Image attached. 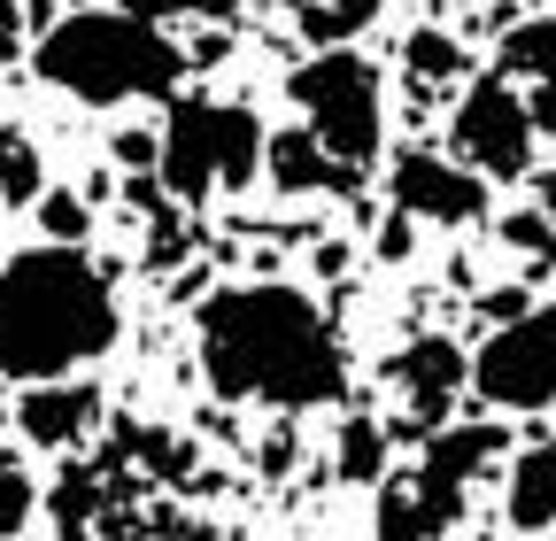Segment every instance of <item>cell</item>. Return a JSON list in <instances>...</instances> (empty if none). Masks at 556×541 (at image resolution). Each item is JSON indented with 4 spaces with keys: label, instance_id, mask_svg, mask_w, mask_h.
Instances as JSON below:
<instances>
[{
    "label": "cell",
    "instance_id": "cell-2",
    "mask_svg": "<svg viewBox=\"0 0 556 541\" xmlns=\"http://www.w3.org/2000/svg\"><path fill=\"white\" fill-rule=\"evenodd\" d=\"M116 332H124L116 287L86 248L39 240L24 255H0V372L16 387L101 364Z\"/></svg>",
    "mask_w": 556,
    "mask_h": 541
},
{
    "label": "cell",
    "instance_id": "cell-17",
    "mask_svg": "<svg viewBox=\"0 0 556 541\" xmlns=\"http://www.w3.org/2000/svg\"><path fill=\"white\" fill-rule=\"evenodd\" d=\"M39 193H47V178H39V148L24 140L16 124H0V201H9V210H31Z\"/></svg>",
    "mask_w": 556,
    "mask_h": 541
},
{
    "label": "cell",
    "instance_id": "cell-11",
    "mask_svg": "<svg viewBox=\"0 0 556 541\" xmlns=\"http://www.w3.org/2000/svg\"><path fill=\"white\" fill-rule=\"evenodd\" d=\"M503 518H510L518 533H548V526H556V441H526V449L510 456Z\"/></svg>",
    "mask_w": 556,
    "mask_h": 541
},
{
    "label": "cell",
    "instance_id": "cell-14",
    "mask_svg": "<svg viewBox=\"0 0 556 541\" xmlns=\"http://www.w3.org/2000/svg\"><path fill=\"white\" fill-rule=\"evenodd\" d=\"M441 533L448 526L433 518L417 471H409V480H379V526H371V541H441Z\"/></svg>",
    "mask_w": 556,
    "mask_h": 541
},
{
    "label": "cell",
    "instance_id": "cell-22",
    "mask_svg": "<svg viewBox=\"0 0 556 541\" xmlns=\"http://www.w3.org/2000/svg\"><path fill=\"white\" fill-rule=\"evenodd\" d=\"M131 9L163 24V16H232V9H240V0H131Z\"/></svg>",
    "mask_w": 556,
    "mask_h": 541
},
{
    "label": "cell",
    "instance_id": "cell-20",
    "mask_svg": "<svg viewBox=\"0 0 556 541\" xmlns=\"http://www.w3.org/2000/svg\"><path fill=\"white\" fill-rule=\"evenodd\" d=\"M31 210H39V232H47V240H62V248H78V240L93 232V210H86L78 193H62V186H47Z\"/></svg>",
    "mask_w": 556,
    "mask_h": 541
},
{
    "label": "cell",
    "instance_id": "cell-7",
    "mask_svg": "<svg viewBox=\"0 0 556 541\" xmlns=\"http://www.w3.org/2000/svg\"><path fill=\"white\" fill-rule=\"evenodd\" d=\"M533 140H541V131H533V109H526L518 78L486 71V78L464 86V101H456V116H448L456 163H471L486 186H510V178L533 171Z\"/></svg>",
    "mask_w": 556,
    "mask_h": 541
},
{
    "label": "cell",
    "instance_id": "cell-18",
    "mask_svg": "<svg viewBox=\"0 0 556 541\" xmlns=\"http://www.w3.org/2000/svg\"><path fill=\"white\" fill-rule=\"evenodd\" d=\"M371 24H379V0H309V9H302V32L317 47H348V39L371 32Z\"/></svg>",
    "mask_w": 556,
    "mask_h": 541
},
{
    "label": "cell",
    "instance_id": "cell-23",
    "mask_svg": "<svg viewBox=\"0 0 556 541\" xmlns=\"http://www.w3.org/2000/svg\"><path fill=\"white\" fill-rule=\"evenodd\" d=\"M533 93H526V109H533V131H541V140H556V62H548V71L541 78H526Z\"/></svg>",
    "mask_w": 556,
    "mask_h": 541
},
{
    "label": "cell",
    "instance_id": "cell-24",
    "mask_svg": "<svg viewBox=\"0 0 556 541\" xmlns=\"http://www.w3.org/2000/svg\"><path fill=\"white\" fill-rule=\"evenodd\" d=\"M116 163L124 171H155L163 163V140H155V131H116Z\"/></svg>",
    "mask_w": 556,
    "mask_h": 541
},
{
    "label": "cell",
    "instance_id": "cell-26",
    "mask_svg": "<svg viewBox=\"0 0 556 541\" xmlns=\"http://www.w3.org/2000/svg\"><path fill=\"white\" fill-rule=\"evenodd\" d=\"M409 248H417V217L394 210V217L379 225V263H409Z\"/></svg>",
    "mask_w": 556,
    "mask_h": 541
},
{
    "label": "cell",
    "instance_id": "cell-8",
    "mask_svg": "<svg viewBox=\"0 0 556 541\" xmlns=\"http://www.w3.org/2000/svg\"><path fill=\"white\" fill-rule=\"evenodd\" d=\"M387 201L417 225H479L486 217V178L471 163L426 155V148H402L387 163Z\"/></svg>",
    "mask_w": 556,
    "mask_h": 541
},
{
    "label": "cell",
    "instance_id": "cell-25",
    "mask_svg": "<svg viewBox=\"0 0 556 541\" xmlns=\"http://www.w3.org/2000/svg\"><path fill=\"white\" fill-rule=\"evenodd\" d=\"M503 240H510V248L548 255V217H541V210H518V217H503Z\"/></svg>",
    "mask_w": 556,
    "mask_h": 541
},
{
    "label": "cell",
    "instance_id": "cell-12",
    "mask_svg": "<svg viewBox=\"0 0 556 541\" xmlns=\"http://www.w3.org/2000/svg\"><path fill=\"white\" fill-rule=\"evenodd\" d=\"M263 171L278 178V193H332V186L356 178V171H340V163L317 148V131H309V124H302V131H270Z\"/></svg>",
    "mask_w": 556,
    "mask_h": 541
},
{
    "label": "cell",
    "instance_id": "cell-15",
    "mask_svg": "<svg viewBox=\"0 0 556 541\" xmlns=\"http://www.w3.org/2000/svg\"><path fill=\"white\" fill-rule=\"evenodd\" d=\"M387 441H394V433H387L379 418H348V426H340V449H332V456H340V480L379 488V480H387Z\"/></svg>",
    "mask_w": 556,
    "mask_h": 541
},
{
    "label": "cell",
    "instance_id": "cell-10",
    "mask_svg": "<svg viewBox=\"0 0 556 541\" xmlns=\"http://www.w3.org/2000/svg\"><path fill=\"white\" fill-rule=\"evenodd\" d=\"M394 387L417 411V426H441L448 402L464 394V349L441 341V332H417V341H402V356H394Z\"/></svg>",
    "mask_w": 556,
    "mask_h": 541
},
{
    "label": "cell",
    "instance_id": "cell-21",
    "mask_svg": "<svg viewBox=\"0 0 556 541\" xmlns=\"http://www.w3.org/2000/svg\"><path fill=\"white\" fill-rule=\"evenodd\" d=\"M31 471L24 464H9V456H0V533H24L31 526Z\"/></svg>",
    "mask_w": 556,
    "mask_h": 541
},
{
    "label": "cell",
    "instance_id": "cell-5",
    "mask_svg": "<svg viewBox=\"0 0 556 541\" xmlns=\"http://www.w3.org/2000/svg\"><path fill=\"white\" fill-rule=\"evenodd\" d=\"M302 124L317 131V148L340 171H371L387 148V101H379V71L356 47H317L302 71L287 78Z\"/></svg>",
    "mask_w": 556,
    "mask_h": 541
},
{
    "label": "cell",
    "instance_id": "cell-19",
    "mask_svg": "<svg viewBox=\"0 0 556 541\" xmlns=\"http://www.w3.org/2000/svg\"><path fill=\"white\" fill-rule=\"evenodd\" d=\"M548 62H556V16H533V24H518V32L503 39V62H495V71H503V78H541Z\"/></svg>",
    "mask_w": 556,
    "mask_h": 541
},
{
    "label": "cell",
    "instance_id": "cell-13",
    "mask_svg": "<svg viewBox=\"0 0 556 541\" xmlns=\"http://www.w3.org/2000/svg\"><path fill=\"white\" fill-rule=\"evenodd\" d=\"M503 449H510V433H503V426L471 418V426H448V433H433V441H426V464L471 488L479 471H495V456H503Z\"/></svg>",
    "mask_w": 556,
    "mask_h": 541
},
{
    "label": "cell",
    "instance_id": "cell-27",
    "mask_svg": "<svg viewBox=\"0 0 556 541\" xmlns=\"http://www.w3.org/2000/svg\"><path fill=\"white\" fill-rule=\"evenodd\" d=\"M518 310H533V302H526V287H503V294H486V317H495V325H510Z\"/></svg>",
    "mask_w": 556,
    "mask_h": 541
},
{
    "label": "cell",
    "instance_id": "cell-28",
    "mask_svg": "<svg viewBox=\"0 0 556 541\" xmlns=\"http://www.w3.org/2000/svg\"><path fill=\"white\" fill-rule=\"evenodd\" d=\"M541 217H548V255H556V171H548V186H541Z\"/></svg>",
    "mask_w": 556,
    "mask_h": 541
},
{
    "label": "cell",
    "instance_id": "cell-6",
    "mask_svg": "<svg viewBox=\"0 0 556 541\" xmlns=\"http://www.w3.org/2000/svg\"><path fill=\"white\" fill-rule=\"evenodd\" d=\"M471 387L486 411H510V418L548 411L556 402V302H533L510 325L486 332L471 356Z\"/></svg>",
    "mask_w": 556,
    "mask_h": 541
},
{
    "label": "cell",
    "instance_id": "cell-1",
    "mask_svg": "<svg viewBox=\"0 0 556 541\" xmlns=\"http://www.w3.org/2000/svg\"><path fill=\"white\" fill-rule=\"evenodd\" d=\"M201 379L225 402H263V411H317L348 394V349L332 317L302 287H225L208 294L201 317Z\"/></svg>",
    "mask_w": 556,
    "mask_h": 541
},
{
    "label": "cell",
    "instance_id": "cell-3",
    "mask_svg": "<svg viewBox=\"0 0 556 541\" xmlns=\"http://www.w3.org/2000/svg\"><path fill=\"white\" fill-rule=\"evenodd\" d=\"M31 71L86 101V109H116V101H170L186 78V47L139 9H78L39 32Z\"/></svg>",
    "mask_w": 556,
    "mask_h": 541
},
{
    "label": "cell",
    "instance_id": "cell-16",
    "mask_svg": "<svg viewBox=\"0 0 556 541\" xmlns=\"http://www.w3.org/2000/svg\"><path fill=\"white\" fill-rule=\"evenodd\" d=\"M402 71L417 86H448V78L471 71V62H464V39H448V32H409L402 39Z\"/></svg>",
    "mask_w": 556,
    "mask_h": 541
},
{
    "label": "cell",
    "instance_id": "cell-4",
    "mask_svg": "<svg viewBox=\"0 0 556 541\" xmlns=\"http://www.w3.org/2000/svg\"><path fill=\"white\" fill-rule=\"evenodd\" d=\"M263 148H270V131H263L255 109H240V101H170L155 178H163L178 201L240 193V186L263 178Z\"/></svg>",
    "mask_w": 556,
    "mask_h": 541
},
{
    "label": "cell",
    "instance_id": "cell-29",
    "mask_svg": "<svg viewBox=\"0 0 556 541\" xmlns=\"http://www.w3.org/2000/svg\"><path fill=\"white\" fill-rule=\"evenodd\" d=\"M9 387H16V379H9V372H0V394H9Z\"/></svg>",
    "mask_w": 556,
    "mask_h": 541
},
{
    "label": "cell",
    "instance_id": "cell-9",
    "mask_svg": "<svg viewBox=\"0 0 556 541\" xmlns=\"http://www.w3.org/2000/svg\"><path fill=\"white\" fill-rule=\"evenodd\" d=\"M16 426L39 449H70V441H86L101 426V387L78 379V372H70V379H31L24 402H16Z\"/></svg>",
    "mask_w": 556,
    "mask_h": 541
}]
</instances>
